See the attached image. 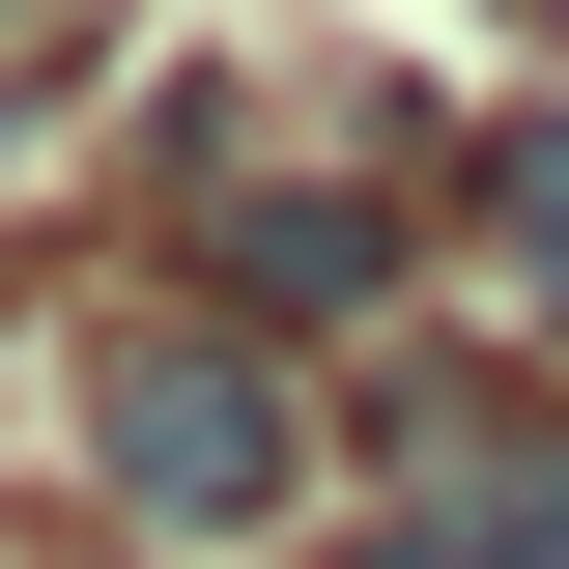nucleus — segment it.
<instances>
[{
  "label": "nucleus",
  "instance_id": "f03ea898",
  "mask_svg": "<svg viewBox=\"0 0 569 569\" xmlns=\"http://www.w3.org/2000/svg\"><path fill=\"white\" fill-rule=\"evenodd\" d=\"M171 257H200V313H257V342H370V313H427V171L171 114Z\"/></svg>",
  "mask_w": 569,
  "mask_h": 569
},
{
  "label": "nucleus",
  "instance_id": "f257e3e1",
  "mask_svg": "<svg viewBox=\"0 0 569 569\" xmlns=\"http://www.w3.org/2000/svg\"><path fill=\"white\" fill-rule=\"evenodd\" d=\"M58 456L114 541L171 569H284V541H342V399H313V342H257V313H200V284H114L58 342Z\"/></svg>",
  "mask_w": 569,
  "mask_h": 569
},
{
  "label": "nucleus",
  "instance_id": "7ed1b4c3",
  "mask_svg": "<svg viewBox=\"0 0 569 569\" xmlns=\"http://www.w3.org/2000/svg\"><path fill=\"white\" fill-rule=\"evenodd\" d=\"M342 569H569V370H399L370 399V541Z\"/></svg>",
  "mask_w": 569,
  "mask_h": 569
},
{
  "label": "nucleus",
  "instance_id": "20e7f679",
  "mask_svg": "<svg viewBox=\"0 0 569 569\" xmlns=\"http://www.w3.org/2000/svg\"><path fill=\"white\" fill-rule=\"evenodd\" d=\"M427 284H485L512 370H569V114H485L456 171H427Z\"/></svg>",
  "mask_w": 569,
  "mask_h": 569
},
{
  "label": "nucleus",
  "instance_id": "39448f33",
  "mask_svg": "<svg viewBox=\"0 0 569 569\" xmlns=\"http://www.w3.org/2000/svg\"><path fill=\"white\" fill-rule=\"evenodd\" d=\"M0 569H171V541H114V512L58 485V512H0Z\"/></svg>",
  "mask_w": 569,
  "mask_h": 569
}]
</instances>
